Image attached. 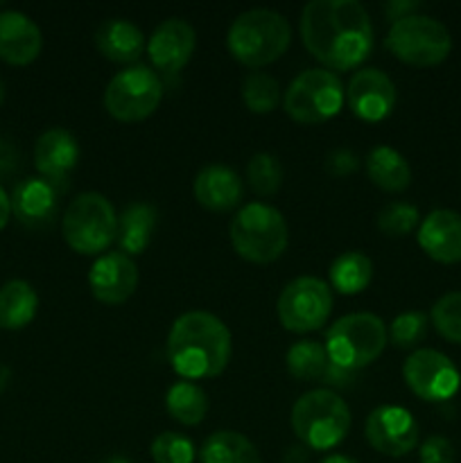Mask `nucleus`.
<instances>
[{
  "label": "nucleus",
  "instance_id": "a211bd4d",
  "mask_svg": "<svg viewBox=\"0 0 461 463\" xmlns=\"http://www.w3.org/2000/svg\"><path fill=\"white\" fill-rule=\"evenodd\" d=\"M419 244L432 260L461 262V213L447 208L429 213L419 226Z\"/></svg>",
  "mask_w": 461,
  "mask_h": 463
},
{
  "label": "nucleus",
  "instance_id": "0eeeda50",
  "mask_svg": "<svg viewBox=\"0 0 461 463\" xmlns=\"http://www.w3.org/2000/svg\"><path fill=\"white\" fill-rule=\"evenodd\" d=\"M68 247L81 256H98L118 235V213L99 193H84L71 202L61 220Z\"/></svg>",
  "mask_w": 461,
  "mask_h": 463
},
{
  "label": "nucleus",
  "instance_id": "473e14b6",
  "mask_svg": "<svg viewBox=\"0 0 461 463\" xmlns=\"http://www.w3.org/2000/svg\"><path fill=\"white\" fill-rule=\"evenodd\" d=\"M432 324L443 339L461 344V292H447L434 303Z\"/></svg>",
  "mask_w": 461,
  "mask_h": 463
},
{
  "label": "nucleus",
  "instance_id": "6ab92c4d",
  "mask_svg": "<svg viewBox=\"0 0 461 463\" xmlns=\"http://www.w3.org/2000/svg\"><path fill=\"white\" fill-rule=\"evenodd\" d=\"M43 48L39 25L27 14L0 12V59L14 66H27L34 61Z\"/></svg>",
  "mask_w": 461,
  "mask_h": 463
},
{
  "label": "nucleus",
  "instance_id": "f257e3e1",
  "mask_svg": "<svg viewBox=\"0 0 461 463\" xmlns=\"http://www.w3.org/2000/svg\"><path fill=\"white\" fill-rule=\"evenodd\" d=\"M301 39L328 71H351L373 48V25L357 0H312L301 12Z\"/></svg>",
  "mask_w": 461,
  "mask_h": 463
},
{
  "label": "nucleus",
  "instance_id": "58836bf2",
  "mask_svg": "<svg viewBox=\"0 0 461 463\" xmlns=\"http://www.w3.org/2000/svg\"><path fill=\"white\" fill-rule=\"evenodd\" d=\"M9 217H12V197L5 193V188L0 185V231L7 226Z\"/></svg>",
  "mask_w": 461,
  "mask_h": 463
},
{
  "label": "nucleus",
  "instance_id": "f3484780",
  "mask_svg": "<svg viewBox=\"0 0 461 463\" xmlns=\"http://www.w3.org/2000/svg\"><path fill=\"white\" fill-rule=\"evenodd\" d=\"M80 161V143L75 136L61 127L43 131L34 145V163L36 170L43 175L45 181L54 185L61 193L66 188V179L75 170Z\"/></svg>",
  "mask_w": 461,
  "mask_h": 463
},
{
  "label": "nucleus",
  "instance_id": "393cba45",
  "mask_svg": "<svg viewBox=\"0 0 461 463\" xmlns=\"http://www.w3.org/2000/svg\"><path fill=\"white\" fill-rule=\"evenodd\" d=\"M39 310V297L25 280H9L0 288V328L21 330Z\"/></svg>",
  "mask_w": 461,
  "mask_h": 463
},
{
  "label": "nucleus",
  "instance_id": "b1692460",
  "mask_svg": "<svg viewBox=\"0 0 461 463\" xmlns=\"http://www.w3.org/2000/svg\"><path fill=\"white\" fill-rule=\"evenodd\" d=\"M366 175L387 193H402L411 184V167L400 152L389 145H378L366 156Z\"/></svg>",
  "mask_w": 461,
  "mask_h": 463
},
{
  "label": "nucleus",
  "instance_id": "79ce46f5",
  "mask_svg": "<svg viewBox=\"0 0 461 463\" xmlns=\"http://www.w3.org/2000/svg\"><path fill=\"white\" fill-rule=\"evenodd\" d=\"M321 463H357V461L351 459V457H346V455H330V457H325Z\"/></svg>",
  "mask_w": 461,
  "mask_h": 463
},
{
  "label": "nucleus",
  "instance_id": "2f4dec72",
  "mask_svg": "<svg viewBox=\"0 0 461 463\" xmlns=\"http://www.w3.org/2000/svg\"><path fill=\"white\" fill-rule=\"evenodd\" d=\"M420 215L419 208L411 206V203L405 202H393L387 203L382 211L375 217V224L389 238H402V235H409L411 231L419 226Z\"/></svg>",
  "mask_w": 461,
  "mask_h": 463
},
{
  "label": "nucleus",
  "instance_id": "c756f323",
  "mask_svg": "<svg viewBox=\"0 0 461 463\" xmlns=\"http://www.w3.org/2000/svg\"><path fill=\"white\" fill-rule=\"evenodd\" d=\"M242 102L253 113H271L280 102V86L267 72H249L242 81Z\"/></svg>",
  "mask_w": 461,
  "mask_h": 463
},
{
  "label": "nucleus",
  "instance_id": "c03bdc74",
  "mask_svg": "<svg viewBox=\"0 0 461 463\" xmlns=\"http://www.w3.org/2000/svg\"><path fill=\"white\" fill-rule=\"evenodd\" d=\"M5 102V81L0 80V104Z\"/></svg>",
  "mask_w": 461,
  "mask_h": 463
},
{
  "label": "nucleus",
  "instance_id": "c9c22d12",
  "mask_svg": "<svg viewBox=\"0 0 461 463\" xmlns=\"http://www.w3.org/2000/svg\"><path fill=\"white\" fill-rule=\"evenodd\" d=\"M420 463H455V448L446 437H429L420 446Z\"/></svg>",
  "mask_w": 461,
  "mask_h": 463
},
{
  "label": "nucleus",
  "instance_id": "a19ab883",
  "mask_svg": "<svg viewBox=\"0 0 461 463\" xmlns=\"http://www.w3.org/2000/svg\"><path fill=\"white\" fill-rule=\"evenodd\" d=\"M9 161H12V152H9V147L3 143V138H0V167L7 165Z\"/></svg>",
  "mask_w": 461,
  "mask_h": 463
},
{
  "label": "nucleus",
  "instance_id": "9b49d317",
  "mask_svg": "<svg viewBox=\"0 0 461 463\" xmlns=\"http://www.w3.org/2000/svg\"><path fill=\"white\" fill-rule=\"evenodd\" d=\"M276 310L289 333H315L325 326L333 312V292L321 279L298 276L283 288Z\"/></svg>",
  "mask_w": 461,
  "mask_h": 463
},
{
  "label": "nucleus",
  "instance_id": "39448f33",
  "mask_svg": "<svg viewBox=\"0 0 461 463\" xmlns=\"http://www.w3.org/2000/svg\"><path fill=\"white\" fill-rule=\"evenodd\" d=\"M292 430L303 446L312 450H333L351 430V410L330 389L307 392L294 402Z\"/></svg>",
  "mask_w": 461,
  "mask_h": 463
},
{
  "label": "nucleus",
  "instance_id": "9d476101",
  "mask_svg": "<svg viewBox=\"0 0 461 463\" xmlns=\"http://www.w3.org/2000/svg\"><path fill=\"white\" fill-rule=\"evenodd\" d=\"M163 99V84L147 66L118 72L104 90V109L120 122H140L152 116Z\"/></svg>",
  "mask_w": 461,
  "mask_h": 463
},
{
  "label": "nucleus",
  "instance_id": "423d86ee",
  "mask_svg": "<svg viewBox=\"0 0 461 463\" xmlns=\"http://www.w3.org/2000/svg\"><path fill=\"white\" fill-rule=\"evenodd\" d=\"M230 244L240 258L256 265L278 260L287 249L289 231L283 213L269 203H247L230 222Z\"/></svg>",
  "mask_w": 461,
  "mask_h": 463
},
{
  "label": "nucleus",
  "instance_id": "ddd939ff",
  "mask_svg": "<svg viewBox=\"0 0 461 463\" xmlns=\"http://www.w3.org/2000/svg\"><path fill=\"white\" fill-rule=\"evenodd\" d=\"M364 432L371 446L387 457H405L419 443V423L409 410L398 405H382L371 411Z\"/></svg>",
  "mask_w": 461,
  "mask_h": 463
},
{
  "label": "nucleus",
  "instance_id": "2eb2a0df",
  "mask_svg": "<svg viewBox=\"0 0 461 463\" xmlns=\"http://www.w3.org/2000/svg\"><path fill=\"white\" fill-rule=\"evenodd\" d=\"M346 99L357 118L366 122H378L391 113L396 104V86L389 80L387 72L378 68H362L348 81Z\"/></svg>",
  "mask_w": 461,
  "mask_h": 463
},
{
  "label": "nucleus",
  "instance_id": "37998d69",
  "mask_svg": "<svg viewBox=\"0 0 461 463\" xmlns=\"http://www.w3.org/2000/svg\"><path fill=\"white\" fill-rule=\"evenodd\" d=\"M7 380H9V371L5 369V366H0V392H3V389H5Z\"/></svg>",
  "mask_w": 461,
  "mask_h": 463
},
{
  "label": "nucleus",
  "instance_id": "4be33fe9",
  "mask_svg": "<svg viewBox=\"0 0 461 463\" xmlns=\"http://www.w3.org/2000/svg\"><path fill=\"white\" fill-rule=\"evenodd\" d=\"M95 45L108 61L134 63L143 54L145 34L136 23L127 18H111L98 27Z\"/></svg>",
  "mask_w": 461,
  "mask_h": 463
},
{
  "label": "nucleus",
  "instance_id": "7c9ffc66",
  "mask_svg": "<svg viewBox=\"0 0 461 463\" xmlns=\"http://www.w3.org/2000/svg\"><path fill=\"white\" fill-rule=\"evenodd\" d=\"M247 181L253 193L260 197H271L283 185V165L274 154H253L247 165Z\"/></svg>",
  "mask_w": 461,
  "mask_h": 463
},
{
  "label": "nucleus",
  "instance_id": "ea45409f",
  "mask_svg": "<svg viewBox=\"0 0 461 463\" xmlns=\"http://www.w3.org/2000/svg\"><path fill=\"white\" fill-rule=\"evenodd\" d=\"M307 461V450L303 446H294L285 452L283 463H306Z\"/></svg>",
  "mask_w": 461,
  "mask_h": 463
},
{
  "label": "nucleus",
  "instance_id": "cd10ccee",
  "mask_svg": "<svg viewBox=\"0 0 461 463\" xmlns=\"http://www.w3.org/2000/svg\"><path fill=\"white\" fill-rule=\"evenodd\" d=\"M285 364H287V371L296 380H303V383L324 380L325 383L333 362L328 360L325 346H321L319 342H312V339H303V342L289 346L287 355H285Z\"/></svg>",
  "mask_w": 461,
  "mask_h": 463
},
{
  "label": "nucleus",
  "instance_id": "6e6552de",
  "mask_svg": "<svg viewBox=\"0 0 461 463\" xmlns=\"http://www.w3.org/2000/svg\"><path fill=\"white\" fill-rule=\"evenodd\" d=\"M384 43L389 52L396 54L402 63L428 68L437 66L450 54L452 36L437 18L425 16V14H409L391 23Z\"/></svg>",
  "mask_w": 461,
  "mask_h": 463
},
{
  "label": "nucleus",
  "instance_id": "f8f14e48",
  "mask_svg": "<svg viewBox=\"0 0 461 463\" xmlns=\"http://www.w3.org/2000/svg\"><path fill=\"white\" fill-rule=\"evenodd\" d=\"M407 387L419 398L429 402H443L459 392L461 375L452 360L434 348H419L402 366Z\"/></svg>",
  "mask_w": 461,
  "mask_h": 463
},
{
  "label": "nucleus",
  "instance_id": "5701e85b",
  "mask_svg": "<svg viewBox=\"0 0 461 463\" xmlns=\"http://www.w3.org/2000/svg\"><path fill=\"white\" fill-rule=\"evenodd\" d=\"M158 224V215L149 203H129L118 215V244L125 256H138L147 249L154 229Z\"/></svg>",
  "mask_w": 461,
  "mask_h": 463
},
{
  "label": "nucleus",
  "instance_id": "bb28decb",
  "mask_svg": "<svg viewBox=\"0 0 461 463\" xmlns=\"http://www.w3.org/2000/svg\"><path fill=\"white\" fill-rule=\"evenodd\" d=\"M373 280V262L362 251H346L330 265V283L339 294H360Z\"/></svg>",
  "mask_w": 461,
  "mask_h": 463
},
{
  "label": "nucleus",
  "instance_id": "a878e982",
  "mask_svg": "<svg viewBox=\"0 0 461 463\" xmlns=\"http://www.w3.org/2000/svg\"><path fill=\"white\" fill-rule=\"evenodd\" d=\"M202 463H260V452L244 434L220 430L203 441Z\"/></svg>",
  "mask_w": 461,
  "mask_h": 463
},
{
  "label": "nucleus",
  "instance_id": "7ed1b4c3",
  "mask_svg": "<svg viewBox=\"0 0 461 463\" xmlns=\"http://www.w3.org/2000/svg\"><path fill=\"white\" fill-rule=\"evenodd\" d=\"M292 41V27L283 14L274 9H247L229 27L226 45L240 63L260 68L285 54Z\"/></svg>",
  "mask_w": 461,
  "mask_h": 463
},
{
  "label": "nucleus",
  "instance_id": "e433bc0d",
  "mask_svg": "<svg viewBox=\"0 0 461 463\" xmlns=\"http://www.w3.org/2000/svg\"><path fill=\"white\" fill-rule=\"evenodd\" d=\"M357 165H360V163H357V156L353 152H348V149H334L328 156V161H325V167H328L334 176L351 175V172L357 170Z\"/></svg>",
  "mask_w": 461,
  "mask_h": 463
},
{
  "label": "nucleus",
  "instance_id": "72a5a7b5",
  "mask_svg": "<svg viewBox=\"0 0 461 463\" xmlns=\"http://www.w3.org/2000/svg\"><path fill=\"white\" fill-rule=\"evenodd\" d=\"M152 459L154 463H193L194 446L190 439L176 432H163L152 441Z\"/></svg>",
  "mask_w": 461,
  "mask_h": 463
},
{
  "label": "nucleus",
  "instance_id": "1a4fd4ad",
  "mask_svg": "<svg viewBox=\"0 0 461 463\" xmlns=\"http://www.w3.org/2000/svg\"><path fill=\"white\" fill-rule=\"evenodd\" d=\"M342 80L328 68H310L294 77L283 98V109L301 125H319L337 116L343 104Z\"/></svg>",
  "mask_w": 461,
  "mask_h": 463
},
{
  "label": "nucleus",
  "instance_id": "4468645a",
  "mask_svg": "<svg viewBox=\"0 0 461 463\" xmlns=\"http://www.w3.org/2000/svg\"><path fill=\"white\" fill-rule=\"evenodd\" d=\"M89 288L99 303H125L138 288V267L122 251L104 253L90 265Z\"/></svg>",
  "mask_w": 461,
  "mask_h": 463
},
{
  "label": "nucleus",
  "instance_id": "f03ea898",
  "mask_svg": "<svg viewBox=\"0 0 461 463\" xmlns=\"http://www.w3.org/2000/svg\"><path fill=\"white\" fill-rule=\"evenodd\" d=\"M230 353V330L211 312H185L172 324L167 335V360L185 380L221 375L229 366Z\"/></svg>",
  "mask_w": 461,
  "mask_h": 463
},
{
  "label": "nucleus",
  "instance_id": "412c9836",
  "mask_svg": "<svg viewBox=\"0 0 461 463\" xmlns=\"http://www.w3.org/2000/svg\"><path fill=\"white\" fill-rule=\"evenodd\" d=\"M57 194L59 190L45 179L21 181L12 194L14 215L27 229H43L57 215Z\"/></svg>",
  "mask_w": 461,
  "mask_h": 463
},
{
  "label": "nucleus",
  "instance_id": "f704fd0d",
  "mask_svg": "<svg viewBox=\"0 0 461 463\" xmlns=\"http://www.w3.org/2000/svg\"><path fill=\"white\" fill-rule=\"evenodd\" d=\"M428 335V317L423 312H402L389 326V339L398 348H411Z\"/></svg>",
  "mask_w": 461,
  "mask_h": 463
},
{
  "label": "nucleus",
  "instance_id": "c85d7f7f",
  "mask_svg": "<svg viewBox=\"0 0 461 463\" xmlns=\"http://www.w3.org/2000/svg\"><path fill=\"white\" fill-rule=\"evenodd\" d=\"M167 414L181 425H199L208 414V398L202 387L194 383H176L172 384L165 396Z\"/></svg>",
  "mask_w": 461,
  "mask_h": 463
},
{
  "label": "nucleus",
  "instance_id": "dca6fc26",
  "mask_svg": "<svg viewBox=\"0 0 461 463\" xmlns=\"http://www.w3.org/2000/svg\"><path fill=\"white\" fill-rule=\"evenodd\" d=\"M197 32L183 18H167L147 41V54L161 72L174 75L193 59Z\"/></svg>",
  "mask_w": 461,
  "mask_h": 463
},
{
  "label": "nucleus",
  "instance_id": "20e7f679",
  "mask_svg": "<svg viewBox=\"0 0 461 463\" xmlns=\"http://www.w3.org/2000/svg\"><path fill=\"white\" fill-rule=\"evenodd\" d=\"M389 330L371 312H353L334 321L325 333V353L334 366L355 373L382 355Z\"/></svg>",
  "mask_w": 461,
  "mask_h": 463
},
{
  "label": "nucleus",
  "instance_id": "aec40b11",
  "mask_svg": "<svg viewBox=\"0 0 461 463\" xmlns=\"http://www.w3.org/2000/svg\"><path fill=\"white\" fill-rule=\"evenodd\" d=\"M194 199L203 208L215 213H226L242 202L244 185L238 172L221 163H208L197 172L193 184Z\"/></svg>",
  "mask_w": 461,
  "mask_h": 463
},
{
  "label": "nucleus",
  "instance_id": "4c0bfd02",
  "mask_svg": "<svg viewBox=\"0 0 461 463\" xmlns=\"http://www.w3.org/2000/svg\"><path fill=\"white\" fill-rule=\"evenodd\" d=\"M414 9H419V3H400V0H393V3L387 5V14L391 21H400V18L409 16V14H416Z\"/></svg>",
  "mask_w": 461,
  "mask_h": 463
}]
</instances>
